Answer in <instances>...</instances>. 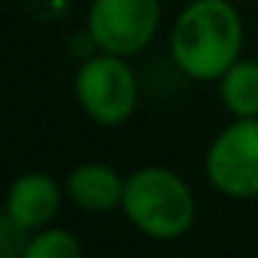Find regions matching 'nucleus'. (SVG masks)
<instances>
[{
	"label": "nucleus",
	"instance_id": "obj_1",
	"mask_svg": "<svg viewBox=\"0 0 258 258\" xmlns=\"http://www.w3.org/2000/svg\"><path fill=\"white\" fill-rule=\"evenodd\" d=\"M244 23L230 0H191L169 31V56L191 81H219L241 58Z\"/></svg>",
	"mask_w": 258,
	"mask_h": 258
},
{
	"label": "nucleus",
	"instance_id": "obj_2",
	"mask_svg": "<svg viewBox=\"0 0 258 258\" xmlns=\"http://www.w3.org/2000/svg\"><path fill=\"white\" fill-rule=\"evenodd\" d=\"M119 211L142 236L172 241L189 233L195 225L197 203L191 186L175 169L153 164L125 178V197Z\"/></svg>",
	"mask_w": 258,
	"mask_h": 258
},
{
	"label": "nucleus",
	"instance_id": "obj_3",
	"mask_svg": "<svg viewBox=\"0 0 258 258\" xmlns=\"http://www.w3.org/2000/svg\"><path fill=\"white\" fill-rule=\"evenodd\" d=\"M75 100L103 128L125 125L139 106V81L128 58L103 50L89 56L75 73Z\"/></svg>",
	"mask_w": 258,
	"mask_h": 258
},
{
	"label": "nucleus",
	"instance_id": "obj_4",
	"mask_svg": "<svg viewBox=\"0 0 258 258\" xmlns=\"http://www.w3.org/2000/svg\"><path fill=\"white\" fill-rule=\"evenodd\" d=\"M206 178L233 200L258 197V117H233L206 150Z\"/></svg>",
	"mask_w": 258,
	"mask_h": 258
},
{
	"label": "nucleus",
	"instance_id": "obj_5",
	"mask_svg": "<svg viewBox=\"0 0 258 258\" xmlns=\"http://www.w3.org/2000/svg\"><path fill=\"white\" fill-rule=\"evenodd\" d=\"M161 23V0H92L86 31L97 50L114 56H139L153 42Z\"/></svg>",
	"mask_w": 258,
	"mask_h": 258
},
{
	"label": "nucleus",
	"instance_id": "obj_6",
	"mask_svg": "<svg viewBox=\"0 0 258 258\" xmlns=\"http://www.w3.org/2000/svg\"><path fill=\"white\" fill-rule=\"evenodd\" d=\"M61 206V189L45 172H23L9 186L6 214L28 230H42L53 222Z\"/></svg>",
	"mask_w": 258,
	"mask_h": 258
},
{
	"label": "nucleus",
	"instance_id": "obj_7",
	"mask_svg": "<svg viewBox=\"0 0 258 258\" xmlns=\"http://www.w3.org/2000/svg\"><path fill=\"white\" fill-rule=\"evenodd\" d=\"M67 197L75 208L89 214H106L122 208L125 178L106 161H84L70 169Z\"/></svg>",
	"mask_w": 258,
	"mask_h": 258
},
{
	"label": "nucleus",
	"instance_id": "obj_8",
	"mask_svg": "<svg viewBox=\"0 0 258 258\" xmlns=\"http://www.w3.org/2000/svg\"><path fill=\"white\" fill-rule=\"evenodd\" d=\"M219 103L230 117H258V61L236 58L217 81Z\"/></svg>",
	"mask_w": 258,
	"mask_h": 258
},
{
	"label": "nucleus",
	"instance_id": "obj_9",
	"mask_svg": "<svg viewBox=\"0 0 258 258\" xmlns=\"http://www.w3.org/2000/svg\"><path fill=\"white\" fill-rule=\"evenodd\" d=\"M23 258H84V252H81V241L70 230L47 225L42 230H34Z\"/></svg>",
	"mask_w": 258,
	"mask_h": 258
},
{
	"label": "nucleus",
	"instance_id": "obj_10",
	"mask_svg": "<svg viewBox=\"0 0 258 258\" xmlns=\"http://www.w3.org/2000/svg\"><path fill=\"white\" fill-rule=\"evenodd\" d=\"M31 236H34V230L23 228L9 214H3V219H0V258H23Z\"/></svg>",
	"mask_w": 258,
	"mask_h": 258
}]
</instances>
